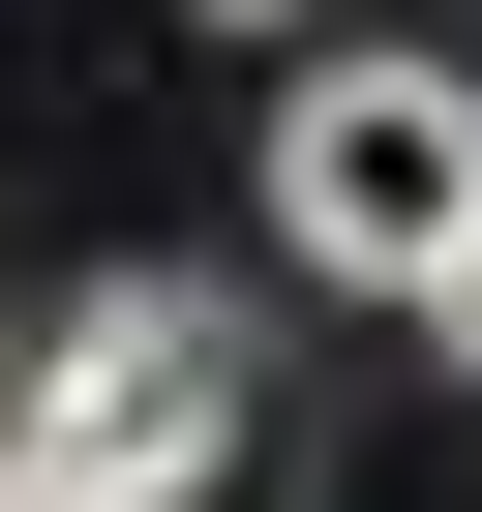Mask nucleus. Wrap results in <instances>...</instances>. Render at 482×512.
Masks as SVG:
<instances>
[{"instance_id": "obj_3", "label": "nucleus", "mask_w": 482, "mask_h": 512, "mask_svg": "<svg viewBox=\"0 0 482 512\" xmlns=\"http://www.w3.org/2000/svg\"><path fill=\"white\" fill-rule=\"evenodd\" d=\"M392 332H422V362H452V392H482V241H452V272H422V302H392Z\"/></svg>"}, {"instance_id": "obj_1", "label": "nucleus", "mask_w": 482, "mask_h": 512, "mask_svg": "<svg viewBox=\"0 0 482 512\" xmlns=\"http://www.w3.org/2000/svg\"><path fill=\"white\" fill-rule=\"evenodd\" d=\"M0 422H31L61 482H121V512H211V482H241V422H272V362H241V302H211V272H61Z\"/></svg>"}, {"instance_id": "obj_2", "label": "nucleus", "mask_w": 482, "mask_h": 512, "mask_svg": "<svg viewBox=\"0 0 482 512\" xmlns=\"http://www.w3.org/2000/svg\"><path fill=\"white\" fill-rule=\"evenodd\" d=\"M272 241H302V272H362V302H422L452 241H482V91L392 61V31H332V61L272 91Z\"/></svg>"}, {"instance_id": "obj_4", "label": "nucleus", "mask_w": 482, "mask_h": 512, "mask_svg": "<svg viewBox=\"0 0 482 512\" xmlns=\"http://www.w3.org/2000/svg\"><path fill=\"white\" fill-rule=\"evenodd\" d=\"M0 512H121V482H61V452H31V422H0Z\"/></svg>"}, {"instance_id": "obj_5", "label": "nucleus", "mask_w": 482, "mask_h": 512, "mask_svg": "<svg viewBox=\"0 0 482 512\" xmlns=\"http://www.w3.org/2000/svg\"><path fill=\"white\" fill-rule=\"evenodd\" d=\"M181 31H332V0H181Z\"/></svg>"}]
</instances>
